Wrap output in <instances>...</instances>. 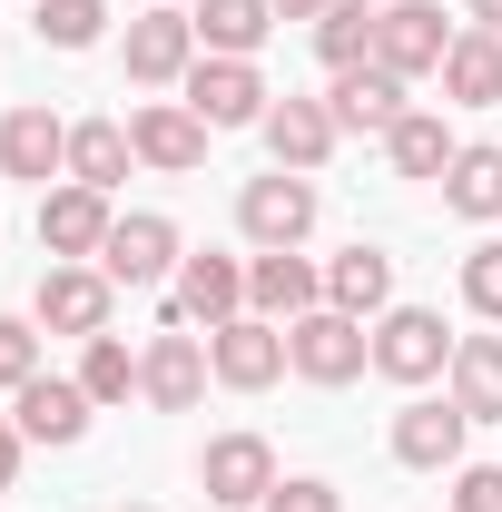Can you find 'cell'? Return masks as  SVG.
<instances>
[{"mask_svg": "<svg viewBox=\"0 0 502 512\" xmlns=\"http://www.w3.org/2000/svg\"><path fill=\"white\" fill-rule=\"evenodd\" d=\"M188 20H197V50H207V60H256L266 30H276L266 0H197Z\"/></svg>", "mask_w": 502, "mask_h": 512, "instance_id": "21", "label": "cell"}, {"mask_svg": "<svg viewBox=\"0 0 502 512\" xmlns=\"http://www.w3.org/2000/svg\"><path fill=\"white\" fill-rule=\"evenodd\" d=\"M315 60L325 69H365L375 60V10H365V0H335V10L315 20Z\"/></svg>", "mask_w": 502, "mask_h": 512, "instance_id": "28", "label": "cell"}, {"mask_svg": "<svg viewBox=\"0 0 502 512\" xmlns=\"http://www.w3.org/2000/svg\"><path fill=\"white\" fill-rule=\"evenodd\" d=\"M463 20H473V30H502V0H473V10H463Z\"/></svg>", "mask_w": 502, "mask_h": 512, "instance_id": "37", "label": "cell"}, {"mask_svg": "<svg viewBox=\"0 0 502 512\" xmlns=\"http://www.w3.org/2000/svg\"><path fill=\"white\" fill-rule=\"evenodd\" d=\"M325 109H335V128H375V138H384V128L404 119V79H394V69H375V60H365V69H335Z\"/></svg>", "mask_w": 502, "mask_h": 512, "instance_id": "20", "label": "cell"}, {"mask_svg": "<svg viewBox=\"0 0 502 512\" xmlns=\"http://www.w3.org/2000/svg\"><path fill=\"white\" fill-rule=\"evenodd\" d=\"M10 424L30 434V444H79L89 434V394H79V375H30L20 394H10Z\"/></svg>", "mask_w": 502, "mask_h": 512, "instance_id": "19", "label": "cell"}, {"mask_svg": "<svg viewBox=\"0 0 502 512\" xmlns=\"http://www.w3.org/2000/svg\"><path fill=\"white\" fill-rule=\"evenodd\" d=\"M266 10H276V20H325L335 0H266Z\"/></svg>", "mask_w": 502, "mask_h": 512, "instance_id": "36", "label": "cell"}, {"mask_svg": "<svg viewBox=\"0 0 502 512\" xmlns=\"http://www.w3.org/2000/svg\"><path fill=\"white\" fill-rule=\"evenodd\" d=\"M188 109H197L207 128H266L276 89L256 79V60H197V69H188Z\"/></svg>", "mask_w": 502, "mask_h": 512, "instance_id": "8", "label": "cell"}, {"mask_svg": "<svg viewBox=\"0 0 502 512\" xmlns=\"http://www.w3.org/2000/svg\"><path fill=\"white\" fill-rule=\"evenodd\" d=\"M256 512H345V493H335V483H315V473H296V483H276Z\"/></svg>", "mask_w": 502, "mask_h": 512, "instance_id": "34", "label": "cell"}, {"mask_svg": "<svg viewBox=\"0 0 502 512\" xmlns=\"http://www.w3.org/2000/svg\"><path fill=\"white\" fill-rule=\"evenodd\" d=\"M266 158L296 168V178H315V168L335 158V109H325V99H276V109H266Z\"/></svg>", "mask_w": 502, "mask_h": 512, "instance_id": "18", "label": "cell"}, {"mask_svg": "<svg viewBox=\"0 0 502 512\" xmlns=\"http://www.w3.org/2000/svg\"><path fill=\"white\" fill-rule=\"evenodd\" d=\"M453 404L473 424H502V335H453Z\"/></svg>", "mask_w": 502, "mask_h": 512, "instance_id": "24", "label": "cell"}, {"mask_svg": "<svg viewBox=\"0 0 502 512\" xmlns=\"http://www.w3.org/2000/svg\"><path fill=\"white\" fill-rule=\"evenodd\" d=\"M463 434H473V414L453 404V394H414L404 414H394V463H414V473H453L463 463Z\"/></svg>", "mask_w": 502, "mask_h": 512, "instance_id": "13", "label": "cell"}, {"mask_svg": "<svg viewBox=\"0 0 502 512\" xmlns=\"http://www.w3.org/2000/svg\"><path fill=\"white\" fill-rule=\"evenodd\" d=\"M207 138H217V128L197 119L188 99H148V109L128 119V148H138V168H168V178L207 168Z\"/></svg>", "mask_w": 502, "mask_h": 512, "instance_id": "9", "label": "cell"}, {"mask_svg": "<svg viewBox=\"0 0 502 512\" xmlns=\"http://www.w3.org/2000/svg\"><path fill=\"white\" fill-rule=\"evenodd\" d=\"M443 207L453 217H502V148H453V168H443Z\"/></svg>", "mask_w": 502, "mask_h": 512, "instance_id": "27", "label": "cell"}, {"mask_svg": "<svg viewBox=\"0 0 502 512\" xmlns=\"http://www.w3.org/2000/svg\"><path fill=\"white\" fill-rule=\"evenodd\" d=\"M453 148H463V138H453L434 109H404V119L384 128V158H394V178H443V168H453Z\"/></svg>", "mask_w": 502, "mask_h": 512, "instance_id": "26", "label": "cell"}, {"mask_svg": "<svg viewBox=\"0 0 502 512\" xmlns=\"http://www.w3.org/2000/svg\"><path fill=\"white\" fill-rule=\"evenodd\" d=\"M207 375H217V365H207V345L178 335V325H168V335H148V355H138V394H148L158 414H197Z\"/></svg>", "mask_w": 502, "mask_h": 512, "instance_id": "15", "label": "cell"}, {"mask_svg": "<svg viewBox=\"0 0 502 512\" xmlns=\"http://www.w3.org/2000/svg\"><path fill=\"white\" fill-rule=\"evenodd\" d=\"M286 365L306 384H355L365 365H375V325L345 316V306H315V316L286 325Z\"/></svg>", "mask_w": 502, "mask_h": 512, "instance_id": "1", "label": "cell"}, {"mask_svg": "<svg viewBox=\"0 0 502 512\" xmlns=\"http://www.w3.org/2000/svg\"><path fill=\"white\" fill-rule=\"evenodd\" d=\"M0 178H69V119H50V109H10L0 119Z\"/></svg>", "mask_w": 502, "mask_h": 512, "instance_id": "17", "label": "cell"}, {"mask_svg": "<svg viewBox=\"0 0 502 512\" xmlns=\"http://www.w3.org/2000/svg\"><path fill=\"white\" fill-rule=\"evenodd\" d=\"M168 10H178V0H168Z\"/></svg>", "mask_w": 502, "mask_h": 512, "instance_id": "38", "label": "cell"}, {"mask_svg": "<svg viewBox=\"0 0 502 512\" xmlns=\"http://www.w3.org/2000/svg\"><path fill=\"white\" fill-rule=\"evenodd\" d=\"M79 394H89V404H128V394H138V355H128L119 335H89V355H79Z\"/></svg>", "mask_w": 502, "mask_h": 512, "instance_id": "29", "label": "cell"}, {"mask_svg": "<svg viewBox=\"0 0 502 512\" xmlns=\"http://www.w3.org/2000/svg\"><path fill=\"white\" fill-rule=\"evenodd\" d=\"M237 227H247V247H306L315 237V178H296V168H266V178H247L237 188Z\"/></svg>", "mask_w": 502, "mask_h": 512, "instance_id": "2", "label": "cell"}, {"mask_svg": "<svg viewBox=\"0 0 502 512\" xmlns=\"http://www.w3.org/2000/svg\"><path fill=\"white\" fill-rule=\"evenodd\" d=\"M109 30V0H40V40L50 50H99Z\"/></svg>", "mask_w": 502, "mask_h": 512, "instance_id": "30", "label": "cell"}, {"mask_svg": "<svg viewBox=\"0 0 502 512\" xmlns=\"http://www.w3.org/2000/svg\"><path fill=\"white\" fill-rule=\"evenodd\" d=\"M197 483H207L217 512L266 503V493H276V453H266V434H217V444L197 453Z\"/></svg>", "mask_w": 502, "mask_h": 512, "instance_id": "10", "label": "cell"}, {"mask_svg": "<svg viewBox=\"0 0 502 512\" xmlns=\"http://www.w3.org/2000/svg\"><path fill=\"white\" fill-rule=\"evenodd\" d=\"M188 69H197V20L148 0V20H128V79L138 89H188Z\"/></svg>", "mask_w": 502, "mask_h": 512, "instance_id": "5", "label": "cell"}, {"mask_svg": "<svg viewBox=\"0 0 502 512\" xmlns=\"http://www.w3.org/2000/svg\"><path fill=\"white\" fill-rule=\"evenodd\" d=\"M443 99L453 109H493L502 99V30H463L443 50Z\"/></svg>", "mask_w": 502, "mask_h": 512, "instance_id": "23", "label": "cell"}, {"mask_svg": "<svg viewBox=\"0 0 502 512\" xmlns=\"http://www.w3.org/2000/svg\"><path fill=\"white\" fill-rule=\"evenodd\" d=\"M207 365H217L227 394H266V384L286 375V325H266V316L217 325V335H207Z\"/></svg>", "mask_w": 502, "mask_h": 512, "instance_id": "11", "label": "cell"}, {"mask_svg": "<svg viewBox=\"0 0 502 512\" xmlns=\"http://www.w3.org/2000/svg\"><path fill=\"white\" fill-rule=\"evenodd\" d=\"M128 168H138V148H128V128H119V119H79V128H69V178H79V188L109 197Z\"/></svg>", "mask_w": 502, "mask_h": 512, "instance_id": "25", "label": "cell"}, {"mask_svg": "<svg viewBox=\"0 0 502 512\" xmlns=\"http://www.w3.org/2000/svg\"><path fill=\"white\" fill-rule=\"evenodd\" d=\"M247 316V266L237 256H178V325H237Z\"/></svg>", "mask_w": 502, "mask_h": 512, "instance_id": "16", "label": "cell"}, {"mask_svg": "<svg viewBox=\"0 0 502 512\" xmlns=\"http://www.w3.org/2000/svg\"><path fill=\"white\" fill-rule=\"evenodd\" d=\"M463 30L443 20L434 0H384L375 20V69H394V79H424V69H443V50H453Z\"/></svg>", "mask_w": 502, "mask_h": 512, "instance_id": "4", "label": "cell"}, {"mask_svg": "<svg viewBox=\"0 0 502 512\" xmlns=\"http://www.w3.org/2000/svg\"><path fill=\"white\" fill-rule=\"evenodd\" d=\"M109 227H119V217H109V197H99V188H79V178L40 197V247H50V266H99Z\"/></svg>", "mask_w": 502, "mask_h": 512, "instance_id": "7", "label": "cell"}, {"mask_svg": "<svg viewBox=\"0 0 502 512\" xmlns=\"http://www.w3.org/2000/svg\"><path fill=\"white\" fill-rule=\"evenodd\" d=\"M99 276H109V286H158V276H178V227H168L158 207L119 217L109 247H99Z\"/></svg>", "mask_w": 502, "mask_h": 512, "instance_id": "14", "label": "cell"}, {"mask_svg": "<svg viewBox=\"0 0 502 512\" xmlns=\"http://www.w3.org/2000/svg\"><path fill=\"white\" fill-rule=\"evenodd\" d=\"M325 306H345V316L375 325L384 306H394V256L384 247H345L335 266H325Z\"/></svg>", "mask_w": 502, "mask_h": 512, "instance_id": "22", "label": "cell"}, {"mask_svg": "<svg viewBox=\"0 0 502 512\" xmlns=\"http://www.w3.org/2000/svg\"><path fill=\"white\" fill-rule=\"evenodd\" d=\"M325 306V266L315 256H296V247H266L247 266V316H266V325H296V316H315Z\"/></svg>", "mask_w": 502, "mask_h": 512, "instance_id": "12", "label": "cell"}, {"mask_svg": "<svg viewBox=\"0 0 502 512\" xmlns=\"http://www.w3.org/2000/svg\"><path fill=\"white\" fill-rule=\"evenodd\" d=\"M30 375H40V325H30V316H0V394H20Z\"/></svg>", "mask_w": 502, "mask_h": 512, "instance_id": "32", "label": "cell"}, {"mask_svg": "<svg viewBox=\"0 0 502 512\" xmlns=\"http://www.w3.org/2000/svg\"><path fill=\"white\" fill-rule=\"evenodd\" d=\"M463 306L502 325V237H483V247L463 256Z\"/></svg>", "mask_w": 502, "mask_h": 512, "instance_id": "31", "label": "cell"}, {"mask_svg": "<svg viewBox=\"0 0 502 512\" xmlns=\"http://www.w3.org/2000/svg\"><path fill=\"white\" fill-rule=\"evenodd\" d=\"M453 512H502V463H453Z\"/></svg>", "mask_w": 502, "mask_h": 512, "instance_id": "33", "label": "cell"}, {"mask_svg": "<svg viewBox=\"0 0 502 512\" xmlns=\"http://www.w3.org/2000/svg\"><path fill=\"white\" fill-rule=\"evenodd\" d=\"M20 444H30V434H20V424H0V493H10V473H20Z\"/></svg>", "mask_w": 502, "mask_h": 512, "instance_id": "35", "label": "cell"}, {"mask_svg": "<svg viewBox=\"0 0 502 512\" xmlns=\"http://www.w3.org/2000/svg\"><path fill=\"white\" fill-rule=\"evenodd\" d=\"M109 306H119V286L99 276V266H50L40 276V296H30V325H50V335H109Z\"/></svg>", "mask_w": 502, "mask_h": 512, "instance_id": "6", "label": "cell"}, {"mask_svg": "<svg viewBox=\"0 0 502 512\" xmlns=\"http://www.w3.org/2000/svg\"><path fill=\"white\" fill-rule=\"evenodd\" d=\"M375 375L384 384H434V375H453V335H443L434 306H384V316H375Z\"/></svg>", "mask_w": 502, "mask_h": 512, "instance_id": "3", "label": "cell"}]
</instances>
